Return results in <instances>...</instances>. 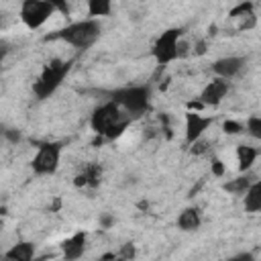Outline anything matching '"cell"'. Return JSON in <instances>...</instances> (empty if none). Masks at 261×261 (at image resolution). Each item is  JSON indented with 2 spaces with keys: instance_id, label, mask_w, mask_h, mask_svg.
Masks as SVG:
<instances>
[{
  "instance_id": "12",
  "label": "cell",
  "mask_w": 261,
  "mask_h": 261,
  "mask_svg": "<svg viewBox=\"0 0 261 261\" xmlns=\"http://www.w3.org/2000/svg\"><path fill=\"white\" fill-rule=\"evenodd\" d=\"M33 257H35V245L29 241H20L4 253V259H10V261H31Z\"/></svg>"
},
{
  "instance_id": "16",
  "label": "cell",
  "mask_w": 261,
  "mask_h": 261,
  "mask_svg": "<svg viewBox=\"0 0 261 261\" xmlns=\"http://www.w3.org/2000/svg\"><path fill=\"white\" fill-rule=\"evenodd\" d=\"M110 10H112V0H88V14L92 18L108 16Z\"/></svg>"
},
{
  "instance_id": "18",
  "label": "cell",
  "mask_w": 261,
  "mask_h": 261,
  "mask_svg": "<svg viewBox=\"0 0 261 261\" xmlns=\"http://www.w3.org/2000/svg\"><path fill=\"white\" fill-rule=\"evenodd\" d=\"M82 173L86 175V181H88V186L96 188V186L100 184V175H102V169H100V165H96V163H88V165L84 167V171H82Z\"/></svg>"
},
{
  "instance_id": "29",
  "label": "cell",
  "mask_w": 261,
  "mask_h": 261,
  "mask_svg": "<svg viewBox=\"0 0 261 261\" xmlns=\"http://www.w3.org/2000/svg\"><path fill=\"white\" fill-rule=\"evenodd\" d=\"M116 255L114 253H106V255H102V259H114Z\"/></svg>"
},
{
  "instance_id": "27",
  "label": "cell",
  "mask_w": 261,
  "mask_h": 261,
  "mask_svg": "<svg viewBox=\"0 0 261 261\" xmlns=\"http://www.w3.org/2000/svg\"><path fill=\"white\" fill-rule=\"evenodd\" d=\"M4 135H6L10 141H18V139H20V135H18V133H12L10 128H6V130H4Z\"/></svg>"
},
{
  "instance_id": "21",
  "label": "cell",
  "mask_w": 261,
  "mask_h": 261,
  "mask_svg": "<svg viewBox=\"0 0 261 261\" xmlns=\"http://www.w3.org/2000/svg\"><path fill=\"white\" fill-rule=\"evenodd\" d=\"M222 128H224L226 135H237V133L245 130V126H243L241 122H237V120H226V122L222 124Z\"/></svg>"
},
{
  "instance_id": "4",
  "label": "cell",
  "mask_w": 261,
  "mask_h": 261,
  "mask_svg": "<svg viewBox=\"0 0 261 261\" xmlns=\"http://www.w3.org/2000/svg\"><path fill=\"white\" fill-rule=\"evenodd\" d=\"M181 33H184L181 29L173 27V29L163 31V33L155 39L151 53H153L155 61H157L161 67L167 65V63H171L173 59L179 57V41H181Z\"/></svg>"
},
{
  "instance_id": "10",
  "label": "cell",
  "mask_w": 261,
  "mask_h": 261,
  "mask_svg": "<svg viewBox=\"0 0 261 261\" xmlns=\"http://www.w3.org/2000/svg\"><path fill=\"white\" fill-rule=\"evenodd\" d=\"M228 92V80L226 77H214L200 94V100L206 104V106H218L222 102V98L226 96Z\"/></svg>"
},
{
  "instance_id": "24",
  "label": "cell",
  "mask_w": 261,
  "mask_h": 261,
  "mask_svg": "<svg viewBox=\"0 0 261 261\" xmlns=\"http://www.w3.org/2000/svg\"><path fill=\"white\" fill-rule=\"evenodd\" d=\"M212 173H214V175H218V177H220V175H224V165H222V161H220L218 157H214V159H212Z\"/></svg>"
},
{
  "instance_id": "8",
  "label": "cell",
  "mask_w": 261,
  "mask_h": 261,
  "mask_svg": "<svg viewBox=\"0 0 261 261\" xmlns=\"http://www.w3.org/2000/svg\"><path fill=\"white\" fill-rule=\"evenodd\" d=\"M212 124L210 116H202L198 110H188L186 112V143L192 145L198 139H202L204 130Z\"/></svg>"
},
{
  "instance_id": "13",
  "label": "cell",
  "mask_w": 261,
  "mask_h": 261,
  "mask_svg": "<svg viewBox=\"0 0 261 261\" xmlns=\"http://www.w3.org/2000/svg\"><path fill=\"white\" fill-rule=\"evenodd\" d=\"M202 224V216H200V210L198 208H186L179 216H177V226L186 232H192V230H198Z\"/></svg>"
},
{
  "instance_id": "14",
  "label": "cell",
  "mask_w": 261,
  "mask_h": 261,
  "mask_svg": "<svg viewBox=\"0 0 261 261\" xmlns=\"http://www.w3.org/2000/svg\"><path fill=\"white\" fill-rule=\"evenodd\" d=\"M245 210L261 212V179L253 181L245 192Z\"/></svg>"
},
{
  "instance_id": "3",
  "label": "cell",
  "mask_w": 261,
  "mask_h": 261,
  "mask_svg": "<svg viewBox=\"0 0 261 261\" xmlns=\"http://www.w3.org/2000/svg\"><path fill=\"white\" fill-rule=\"evenodd\" d=\"M69 65L71 61H63V59H53L51 63H47L41 71V75L37 77V82L33 84V94L39 98V100H45L49 98L63 82V77L67 75L69 71Z\"/></svg>"
},
{
  "instance_id": "2",
  "label": "cell",
  "mask_w": 261,
  "mask_h": 261,
  "mask_svg": "<svg viewBox=\"0 0 261 261\" xmlns=\"http://www.w3.org/2000/svg\"><path fill=\"white\" fill-rule=\"evenodd\" d=\"M110 100L116 102L120 108H124L133 116H141L145 110H149L151 100V88L149 86H124L108 92Z\"/></svg>"
},
{
  "instance_id": "22",
  "label": "cell",
  "mask_w": 261,
  "mask_h": 261,
  "mask_svg": "<svg viewBox=\"0 0 261 261\" xmlns=\"http://www.w3.org/2000/svg\"><path fill=\"white\" fill-rule=\"evenodd\" d=\"M45 2L53 4L57 12H61V14H65V16L69 14V6H67V0H45Z\"/></svg>"
},
{
  "instance_id": "6",
  "label": "cell",
  "mask_w": 261,
  "mask_h": 261,
  "mask_svg": "<svg viewBox=\"0 0 261 261\" xmlns=\"http://www.w3.org/2000/svg\"><path fill=\"white\" fill-rule=\"evenodd\" d=\"M53 12H55V6L45 0H22L20 4V20L31 31L41 29L51 18Z\"/></svg>"
},
{
  "instance_id": "7",
  "label": "cell",
  "mask_w": 261,
  "mask_h": 261,
  "mask_svg": "<svg viewBox=\"0 0 261 261\" xmlns=\"http://www.w3.org/2000/svg\"><path fill=\"white\" fill-rule=\"evenodd\" d=\"M120 120H124L122 114H120V106H118L116 102L108 100L106 104H100V106L92 112L90 126H92V130H94L96 135H104V137H106V133H108L114 124H118Z\"/></svg>"
},
{
  "instance_id": "20",
  "label": "cell",
  "mask_w": 261,
  "mask_h": 261,
  "mask_svg": "<svg viewBox=\"0 0 261 261\" xmlns=\"http://www.w3.org/2000/svg\"><path fill=\"white\" fill-rule=\"evenodd\" d=\"M253 12V2L251 0H247V2H241V4H237L228 14L232 16V18H241V16H247V14H251Z\"/></svg>"
},
{
  "instance_id": "5",
  "label": "cell",
  "mask_w": 261,
  "mask_h": 261,
  "mask_svg": "<svg viewBox=\"0 0 261 261\" xmlns=\"http://www.w3.org/2000/svg\"><path fill=\"white\" fill-rule=\"evenodd\" d=\"M59 157H61V143H41L31 161L33 173L37 175L55 173L59 167Z\"/></svg>"
},
{
  "instance_id": "23",
  "label": "cell",
  "mask_w": 261,
  "mask_h": 261,
  "mask_svg": "<svg viewBox=\"0 0 261 261\" xmlns=\"http://www.w3.org/2000/svg\"><path fill=\"white\" fill-rule=\"evenodd\" d=\"M135 245H130V243H126V245H122V249H120V253H118V257H124V259H130V257H135Z\"/></svg>"
},
{
  "instance_id": "25",
  "label": "cell",
  "mask_w": 261,
  "mask_h": 261,
  "mask_svg": "<svg viewBox=\"0 0 261 261\" xmlns=\"http://www.w3.org/2000/svg\"><path fill=\"white\" fill-rule=\"evenodd\" d=\"M204 151H206V143H204V141L198 139L196 143H192V153H198V155H200V153H204Z\"/></svg>"
},
{
  "instance_id": "28",
  "label": "cell",
  "mask_w": 261,
  "mask_h": 261,
  "mask_svg": "<svg viewBox=\"0 0 261 261\" xmlns=\"http://www.w3.org/2000/svg\"><path fill=\"white\" fill-rule=\"evenodd\" d=\"M102 222L108 226V224H112V218H110V216H104V218H102Z\"/></svg>"
},
{
  "instance_id": "15",
  "label": "cell",
  "mask_w": 261,
  "mask_h": 261,
  "mask_svg": "<svg viewBox=\"0 0 261 261\" xmlns=\"http://www.w3.org/2000/svg\"><path fill=\"white\" fill-rule=\"evenodd\" d=\"M259 151L251 145H239L237 147V161H239V171H249L251 165L255 163Z\"/></svg>"
},
{
  "instance_id": "19",
  "label": "cell",
  "mask_w": 261,
  "mask_h": 261,
  "mask_svg": "<svg viewBox=\"0 0 261 261\" xmlns=\"http://www.w3.org/2000/svg\"><path fill=\"white\" fill-rule=\"evenodd\" d=\"M245 128H247V133L253 139H259L261 141V116H249Z\"/></svg>"
},
{
  "instance_id": "11",
  "label": "cell",
  "mask_w": 261,
  "mask_h": 261,
  "mask_svg": "<svg viewBox=\"0 0 261 261\" xmlns=\"http://www.w3.org/2000/svg\"><path fill=\"white\" fill-rule=\"evenodd\" d=\"M86 239L88 234L86 232H75L71 234L69 239H65L61 243V253L65 259H77L84 255V249H86Z\"/></svg>"
},
{
  "instance_id": "1",
  "label": "cell",
  "mask_w": 261,
  "mask_h": 261,
  "mask_svg": "<svg viewBox=\"0 0 261 261\" xmlns=\"http://www.w3.org/2000/svg\"><path fill=\"white\" fill-rule=\"evenodd\" d=\"M100 31H102V29H100V22H98L96 18H86V20L71 22V24H67V27H63V29L51 33V35H47L45 41L61 39V41H65L67 45H71V47L84 51V49L92 47V45L98 41Z\"/></svg>"
},
{
  "instance_id": "17",
  "label": "cell",
  "mask_w": 261,
  "mask_h": 261,
  "mask_svg": "<svg viewBox=\"0 0 261 261\" xmlns=\"http://www.w3.org/2000/svg\"><path fill=\"white\" fill-rule=\"evenodd\" d=\"M251 184H253V181H251L249 175H241V177H234V179L226 181L222 188H224V192H228V194H245Z\"/></svg>"
},
{
  "instance_id": "26",
  "label": "cell",
  "mask_w": 261,
  "mask_h": 261,
  "mask_svg": "<svg viewBox=\"0 0 261 261\" xmlns=\"http://www.w3.org/2000/svg\"><path fill=\"white\" fill-rule=\"evenodd\" d=\"M194 51H196L198 55H204V53H206V43H204V41H198V43H196V49H194Z\"/></svg>"
},
{
  "instance_id": "9",
  "label": "cell",
  "mask_w": 261,
  "mask_h": 261,
  "mask_svg": "<svg viewBox=\"0 0 261 261\" xmlns=\"http://www.w3.org/2000/svg\"><path fill=\"white\" fill-rule=\"evenodd\" d=\"M247 65V57H239V55H230V57H220L212 63V71L218 77H234L243 67Z\"/></svg>"
}]
</instances>
